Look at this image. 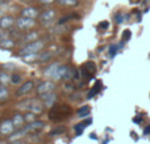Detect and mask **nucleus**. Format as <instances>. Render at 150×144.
I'll return each mask as SVG.
<instances>
[{
	"label": "nucleus",
	"mask_w": 150,
	"mask_h": 144,
	"mask_svg": "<svg viewBox=\"0 0 150 144\" xmlns=\"http://www.w3.org/2000/svg\"><path fill=\"white\" fill-rule=\"evenodd\" d=\"M66 131L65 127H58V129H54L50 131V136H54V135H59V134H63Z\"/></svg>",
	"instance_id": "26"
},
{
	"label": "nucleus",
	"mask_w": 150,
	"mask_h": 144,
	"mask_svg": "<svg viewBox=\"0 0 150 144\" xmlns=\"http://www.w3.org/2000/svg\"><path fill=\"white\" fill-rule=\"evenodd\" d=\"M117 51H119V46L117 45H111L109 46V57L111 58H113L117 54Z\"/></svg>",
	"instance_id": "25"
},
{
	"label": "nucleus",
	"mask_w": 150,
	"mask_h": 144,
	"mask_svg": "<svg viewBox=\"0 0 150 144\" xmlns=\"http://www.w3.org/2000/svg\"><path fill=\"white\" fill-rule=\"evenodd\" d=\"M80 73H82V77H83V79H86V80H90V79H91V73H90V72H88L87 70H86L84 67L80 68Z\"/></svg>",
	"instance_id": "29"
},
{
	"label": "nucleus",
	"mask_w": 150,
	"mask_h": 144,
	"mask_svg": "<svg viewBox=\"0 0 150 144\" xmlns=\"http://www.w3.org/2000/svg\"><path fill=\"white\" fill-rule=\"evenodd\" d=\"M23 13V17H28V18H36L38 16V9L34 7H28V8H24L21 10Z\"/></svg>",
	"instance_id": "10"
},
{
	"label": "nucleus",
	"mask_w": 150,
	"mask_h": 144,
	"mask_svg": "<svg viewBox=\"0 0 150 144\" xmlns=\"http://www.w3.org/2000/svg\"><path fill=\"white\" fill-rule=\"evenodd\" d=\"M34 18H28V17H23L21 16L20 18H17V21H16V25H17V28L20 29V30H28V29L33 28L34 26Z\"/></svg>",
	"instance_id": "5"
},
{
	"label": "nucleus",
	"mask_w": 150,
	"mask_h": 144,
	"mask_svg": "<svg viewBox=\"0 0 150 144\" xmlns=\"http://www.w3.org/2000/svg\"><path fill=\"white\" fill-rule=\"evenodd\" d=\"M24 118H25V122H33L37 119V114L36 113H32V111H29V113H26L25 115H24Z\"/></svg>",
	"instance_id": "23"
},
{
	"label": "nucleus",
	"mask_w": 150,
	"mask_h": 144,
	"mask_svg": "<svg viewBox=\"0 0 150 144\" xmlns=\"http://www.w3.org/2000/svg\"><path fill=\"white\" fill-rule=\"evenodd\" d=\"M15 124H13L12 119H5L0 123V134L1 135H11L15 131Z\"/></svg>",
	"instance_id": "6"
},
{
	"label": "nucleus",
	"mask_w": 150,
	"mask_h": 144,
	"mask_svg": "<svg viewBox=\"0 0 150 144\" xmlns=\"http://www.w3.org/2000/svg\"><path fill=\"white\" fill-rule=\"evenodd\" d=\"M90 111H91V109H90V106H82V108H79L78 109V117H80V118H83V117H86V115H88L90 114Z\"/></svg>",
	"instance_id": "17"
},
{
	"label": "nucleus",
	"mask_w": 150,
	"mask_h": 144,
	"mask_svg": "<svg viewBox=\"0 0 150 144\" xmlns=\"http://www.w3.org/2000/svg\"><path fill=\"white\" fill-rule=\"evenodd\" d=\"M21 76L20 75H17V73H13L12 76H11V82H12V84H20L21 82Z\"/></svg>",
	"instance_id": "27"
},
{
	"label": "nucleus",
	"mask_w": 150,
	"mask_h": 144,
	"mask_svg": "<svg viewBox=\"0 0 150 144\" xmlns=\"http://www.w3.org/2000/svg\"><path fill=\"white\" fill-rule=\"evenodd\" d=\"M74 72H75V68H70V67H69L67 71H66V75L63 76V79L69 80V79H71V77H74Z\"/></svg>",
	"instance_id": "28"
},
{
	"label": "nucleus",
	"mask_w": 150,
	"mask_h": 144,
	"mask_svg": "<svg viewBox=\"0 0 150 144\" xmlns=\"http://www.w3.org/2000/svg\"><path fill=\"white\" fill-rule=\"evenodd\" d=\"M40 1L44 4H50V3H54V0H40Z\"/></svg>",
	"instance_id": "37"
},
{
	"label": "nucleus",
	"mask_w": 150,
	"mask_h": 144,
	"mask_svg": "<svg viewBox=\"0 0 150 144\" xmlns=\"http://www.w3.org/2000/svg\"><path fill=\"white\" fill-rule=\"evenodd\" d=\"M12 122H13L16 129H18V127H21L24 123H25V118H24L23 114H16V115L12 118Z\"/></svg>",
	"instance_id": "15"
},
{
	"label": "nucleus",
	"mask_w": 150,
	"mask_h": 144,
	"mask_svg": "<svg viewBox=\"0 0 150 144\" xmlns=\"http://www.w3.org/2000/svg\"><path fill=\"white\" fill-rule=\"evenodd\" d=\"M33 87H34V84H33V81H26L24 85H21L20 88H18L17 90H16V97H23V96H25V94H28L29 92H30L32 89H33Z\"/></svg>",
	"instance_id": "8"
},
{
	"label": "nucleus",
	"mask_w": 150,
	"mask_h": 144,
	"mask_svg": "<svg viewBox=\"0 0 150 144\" xmlns=\"http://www.w3.org/2000/svg\"><path fill=\"white\" fill-rule=\"evenodd\" d=\"M84 68H86V70H87L88 72H90L91 75L95 73L96 70H98V68H96V64H95L93 62H87V63L84 64Z\"/></svg>",
	"instance_id": "21"
},
{
	"label": "nucleus",
	"mask_w": 150,
	"mask_h": 144,
	"mask_svg": "<svg viewBox=\"0 0 150 144\" xmlns=\"http://www.w3.org/2000/svg\"><path fill=\"white\" fill-rule=\"evenodd\" d=\"M108 26H109L108 21H103V22H100L98 25V29L99 30H105V29H108Z\"/></svg>",
	"instance_id": "33"
},
{
	"label": "nucleus",
	"mask_w": 150,
	"mask_h": 144,
	"mask_svg": "<svg viewBox=\"0 0 150 144\" xmlns=\"http://www.w3.org/2000/svg\"><path fill=\"white\" fill-rule=\"evenodd\" d=\"M54 88H55V85L53 81H44L37 87V92H38V94H45V93L53 92Z\"/></svg>",
	"instance_id": "7"
},
{
	"label": "nucleus",
	"mask_w": 150,
	"mask_h": 144,
	"mask_svg": "<svg viewBox=\"0 0 150 144\" xmlns=\"http://www.w3.org/2000/svg\"><path fill=\"white\" fill-rule=\"evenodd\" d=\"M91 123H92V119L88 118L87 121H83L82 123L75 124V126H74V131H75V134H76V135H82V132H83V130H84V127H86V126H88V124H91Z\"/></svg>",
	"instance_id": "13"
},
{
	"label": "nucleus",
	"mask_w": 150,
	"mask_h": 144,
	"mask_svg": "<svg viewBox=\"0 0 150 144\" xmlns=\"http://www.w3.org/2000/svg\"><path fill=\"white\" fill-rule=\"evenodd\" d=\"M23 1H30V0H23Z\"/></svg>",
	"instance_id": "40"
},
{
	"label": "nucleus",
	"mask_w": 150,
	"mask_h": 144,
	"mask_svg": "<svg viewBox=\"0 0 150 144\" xmlns=\"http://www.w3.org/2000/svg\"><path fill=\"white\" fill-rule=\"evenodd\" d=\"M54 17H55V10H53V9L45 10L41 16V21L44 24H50L53 20H54Z\"/></svg>",
	"instance_id": "12"
},
{
	"label": "nucleus",
	"mask_w": 150,
	"mask_h": 144,
	"mask_svg": "<svg viewBox=\"0 0 150 144\" xmlns=\"http://www.w3.org/2000/svg\"><path fill=\"white\" fill-rule=\"evenodd\" d=\"M125 17H127V16H125L124 13H117L115 18H116L117 24H122V22H124V18H125Z\"/></svg>",
	"instance_id": "32"
},
{
	"label": "nucleus",
	"mask_w": 150,
	"mask_h": 144,
	"mask_svg": "<svg viewBox=\"0 0 150 144\" xmlns=\"http://www.w3.org/2000/svg\"><path fill=\"white\" fill-rule=\"evenodd\" d=\"M25 134H26V130L25 129H24V130H18L17 132H12V134H11V140H17V139H20V138H23Z\"/></svg>",
	"instance_id": "19"
},
{
	"label": "nucleus",
	"mask_w": 150,
	"mask_h": 144,
	"mask_svg": "<svg viewBox=\"0 0 150 144\" xmlns=\"http://www.w3.org/2000/svg\"><path fill=\"white\" fill-rule=\"evenodd\" d=\"M67 66H62L59 63H54V64L49 66L47 68H45L44 75L46 77H50V79H63V76L66 75V71H67Z\"/></svg>",
	"instance_id": "1"
},
{
	"label": "nucleus",
	"mask_w": 150,
	"mask_h": 144,
	"mask_svg": "<svg viewBox=\"0 0 150 144\" xmlns=\"http://www.w3.org/2000/svg\"><path fill=\"white\" fill-rule=\"evenodd\" d=\"M53 58V54L52 52H44V54H40L38 55V60L40 62H47Z\"/></svg>",
	"instance_id": "22"
},
{
	"label": "nucleus",
	"mask_w": 150,
	"mask_h": 144,
	"mask_svg": "<svg viewBox=\"0 0 150 144\" xmlns=\"http://www.w3.org/2000/svg\"><path fill=\"white\" fill-rule=\"evenodd\" d=\"M42 96V103L47 108H53L54 106V102L57 101V96L54 93H45V94H41Z\"/></svg>",
	"instance_id": "9"
},
{
	"label": "nucleus",
	"mask_w": 150,
	"mask_h": 144,
	"mask_svg": "<svg viewBox=\"0 0 150 144\" xmlns=\"http://www.w3.org/2000/svg\"><path fill=\"white\" fill-rule=\"evenodd\" d=\"M13 45H15V42L12 39H1L0 41V47H3V49H11Z\"/></svg>",
	"instance_id": "20"
},
{
	"label": "nucleus",
	"mask_w": 150,
	"mask_h": 144,
	"mask_svg": "<svg viewBox=\"0 0 150 144\" xmlns=\"http://www.w3.org/2000/svg\"><path fill=\"white\" fill-rule=\"evenodd\" d=\"M144 134H145V135H149L150 134V124L145 127V130H144Z\"/></svg>",
	"instance_id": "36"
},
{
	"label": "nucleus",
	"mask_w": 150,
	"mask_h": 144,
	"mask_svg": "<svg viewBox=\"0 0 150 144\" xmlns=\"http://www.w3.org/2000/svg\"><path fill=\"white\" fill-rule=\"evenodd\" d=\"M44 42L42 41H33L30 42V43L28 45V46H25L23 50H21L18 54L21 55V57H25V55H30V54H38L40 51H41L42 49H44Z\"/></svg>",
	"instance_id": "4"
},
{
	"label": "nucleus",
	"mask_w": 150,
	"mask_h": 144,
	"mask_svg": "<svg viewBox=\"0 0 150 144\" xmlns=\"http://www.w3.org/2000/svg\"><path fill=\"white\" fill-rule=\"evenodd\" d=\"M61 5H66V7H73L76 4V0H58Z\"/></svg>",
	"instance_id": "24"
},
{
	"label": "nucleus",
	"mask_w": 150,
	"mask_h": 144,
	"mask_svg": "<svg viewBox=\"0 0 150 144\" xmlns=\"http://www.w3.org/2000/svg\"><path fill=\"white\" fill-rule=\"evenodd\" d=\"M74 79H75V80H79V79H80V76H79V71H78L76 68H75V72H74Z\"/></svg>",
	"instance_id": "35"
},
{
	"label": "nucleus",
	"mask_w": 150,
	"mask_h": 144,
	"mask_svg": "<svg viewBox=\"0 0 150 144\" xmlns=\"http://www.w3.org/2000/svg\"><path fill=\"white\" fill-rule=\"evenodd\" d=\"M71 113H73V110L67 105H57L50 109L49 119H52V121H59V119H63L67 115H70Z\"/></svg>",
	"instance_id": "2"
},
{
	"label": "nucleus",
	"mask_w": 150,
	"mask_h": 144,
	"mask_svg": "<svg viewBox=\"0 0 150 144\" xmlns=\"http://www.w3.org/2000/svg\"><path fill=\"white\" fill-rule=\"evenodd\" d=\"M17 109L20 110H29L32 113H36V114H40L42 113L44 110V103L40 102L38 100H26V101H23V102L17 103Z\"/></svg>",
	"instance_id": "3"
},
{
	"label": "nucleus",
	"mask_w": 150,
	"mask_h": 144,
	"mask_svg": "<svg viewBox=\"0 0 150 144\" xmlns=\"http://www.w3.org/2000/svg\"><path fill=\"white\" fill-rule=\"evenodd\" d=\"M38 39V31H32V33H28L25 37H24L21 41H24V42H33V41H37Z\"/></svg>",
	"instance_id": "16"
},
{
	"label": "nucleus",
	"mask_w": 150,
	"mask_h": 144,
	"mask_svg": "<svg viewBox=\"0 0 150 144\" xmlns=\"http://www.w3.org/2000/svg\"><path fill=\"white\" fill-rule=\"evenodd\" d=\"M8 81H11V77H8L7 73H0V82L4 85V84H7Z\"/></svg>",
	"instance_id": "30"
},
{
	"label": "nucleus",
	"mask_w": 150,
	"mask_h": 144,
	"mask_svg": "<svg viewBox=\"0 0 150 144\" xmlns=\"http://www.w3.org/2000/svg\"><path fill=\"white\" fill-rule=\"evenodd\" d=\"M8 97H9V92H8V89L5 87H1L0 85V101H5L8 100Z\"/></svg>",
	"instance_id": "18"
},
{
	"label": "nucleus",
	"mask_w": 150,
	"mask_h": 144,
	"mask_svg": "<svg viewBox=\"0 0 150 144\" xmlns=\"http://www.w3.org/2000/svg\"><path fill=\"white\" fill-rule=\"evenodd\" d=\"M133 122H134V123H141V122H142V118H134Z\"/></svg>",
	"instance_id": "38"
},
{
	"label": "nucleus",
	"mask_w": 150,
	"mask_h": 144,
	"mask_svg": "<svg viewBox=\"0 0 150 144\" xmlns=\"http://www.w3.org/2000/svg\"><path fill=\"white\" fill-rule=\"evenodd\" d=\"M132 37V33H130V30H124V33H122V42H127L128 39Z\"/></svg>",
	"instance_id": "31"
},
{
	"label": "nucleus",
	"mask_w": 150,
	"mask_h": 144,
	"mask_svg": "<svg viewBox=\"0 0 150 144\" xmlns=\"http://www.w3.org/2000/svg\"><path fill=\"white\" fill-rule=\"evenodd\" d=\"M96 93H98V90H96L95 88H92V89H91L90 92H88V94H87V98H92L93 96L96 94Z\"/></svg>",
	"instance_id": "34"
},
{
	"label": "nucleus",
	"mask_w": 150,
	"mask_h": 144,
	"mask_svg": "<svg viewBox=\"0 0 150 144\" xmlns=\"http://www.w3.org/2000/svg\"><path fill=\"white\" fill-rule=\"evenodd\" d=\"M45 126V123L42 121H33V122H30V123L28 124V126L25 127V130H26V132H30V131H38V130H41L42 127Z\"/></svg>",
	"instance_id": "11"
},
{
	"label": "nucleus",
	"mask_w": 150,
	"mask_h": 144,
	"mask_svg": "<svg viewBox=\"0 0 150 144\" xmlns=\"http://www.w3.org/2000/svg\"><path fill=\"white\" fill-rule=\"evenodd\" d=\"M3 38H4V34H3V33H1V31H0V41H1V39H3Z\"/></svg>",
	"instance_id": "39"
},
{
	"label": "nucleus",
	"mask_w": 150,
	"mask_h": 144,
	"mask_svg": "<svg viewBox=\"0 0 150 144\" xmlns=\"http://www.w3.org/2000/svg\"><path fill=\"white\" fill-rule=\"evenodd\" d=\"M15 20L9 16H5V17H1L0 18V28H4V29H9L11 26L13 25Z\"/></svg>",
	"instance_id": "14"
}]
</instances>
